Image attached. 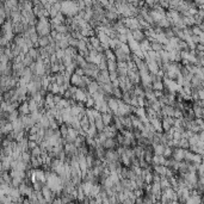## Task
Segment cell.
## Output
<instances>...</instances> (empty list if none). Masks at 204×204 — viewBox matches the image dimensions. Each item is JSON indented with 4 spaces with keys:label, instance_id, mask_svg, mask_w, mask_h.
<instances>
[{
    "label": "cell",
    "instance_id": "6da1fadb",
    "mask_svg": "<svg viewBox=\"0 0 204 204\" xmlns=\"http://www.w3.org/2000/svg\"><path fill=\"white\" fill-rule=\"evenodd\" d=\"M132 34V37L135 40V41H137V42H141L142 40L144 38V34L142 31L140 30V29H134V30L130 32Z\"/></svg>",
    "mask_w": 204,
    "mask_h": 204
},
{
    "label": "cell",
    "instance_id": "7a4b0ae2",
    "mask_svg": "<svg viewBox=\"0 0 204 204\" xmlns=\"http://www.w3.org/2000/svg\"><path fill=\"white\" fill-rule=\"evenodd\" d=\"M112 116H114V115L111 114V112H102L103 123H104L105 126H109V124L111 123V121H112Z\"/></svg>",
    "mask_w": 204,
    "mask_h": 204
},
{
    "label": "cell",
    "instance_id": "3957f363",
    "mask_svg": "<svg viewBox=\"0 0 204 204\" xmlns=\"http://www.w3.org/2000/svg\"><path fill=\"white\" fill-rule=\"evenodd\" d=\"M103 147L104 148H106V149H112L115 147V140L114 137H108L105 141H104V143H103Z\"/></svg>",
    "mask_w": 204,
    "mask_h": 204
},
{
    "label": "cell",
    "instance_id": "277c9868",
    "mask_svg": "<svg viewBox=\"0 0 204 204\" xmlns=\"http://www.w3.org/2000/svg\"><path fill=\"white\" fill-rule=\"evenodd\" d=\"M164 149H165V146H164L162 143L154 144V153H155V155H162Z\"/></svg>",
    "mask_w": 204,
    "mask_h": 204
},
{
    "label": "cell",
    "instance_id": "5b68a950",
    "mask_svg": "<svg viewBox=\"0 0 204 204\" xmlns=\"http://www.w3.org/2000/svg\"><path fill=\"white\" fill-rule=\"evenodd\" d=\"M60 134L63 136V137H66L67 136V126L66 124H63V126H61L60 128Z\"/></svg>",
    "mask_w": 204,
    "mask_h": 204
}]
</instances>
